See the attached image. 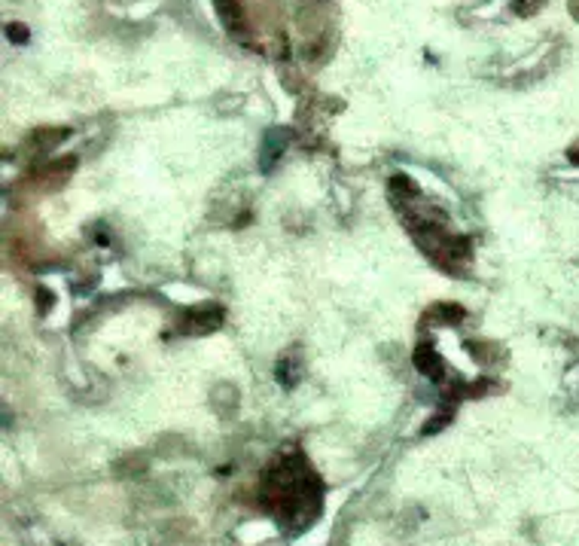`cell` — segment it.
Masks as SVG:
<instances>
[{
	"mask_svg": "<svg viewBox=\"0 0 579 546\" xmlns=\"http://www.w3.org/2000/svg\"><path fill=\"white\" fill-rule=\"evenodd\" d=\"M6 34H12V37H16L19 43L25 40V28H22V25H12V28H6Z\"/></svg>",
	"mask_w": 579,
	"mask_h": 546,
	"instance_id": "277c9868",
	"label": "cell"
},
{
	"mask_svg": "<svg viewBox=\"0 0 579 546\" xmlns=\"http://www.w3.org/2000/svg\"><path fill=\"white\" fill-rule=\"evenodd\" d=\"M220 320H223V311L220 309H193V311H186V318H183V330L186 333H208V330H214V327H220Z\"/></svg>",
	"mask_w": 579,
	"mask_h": 546,
	"instance_id": "6da1fadb",
	"label": "cell"
},
{
	"mask_svg": "<svg viewBox=\"0 0 579 546\" xmlns=\"http://www.w3.org/2000/svg\"><path fill=\"white\" fill-rule=\"evenodd\" d=\"M415 366H418L421 372H427L430 379H442V357L430 345H421L418 351H415Z\"/></svg>",
	"mask_w": 579,
	"mask_h": 546,
	"instance_id": "7a4b0ae2",
	"label": "cell"
},
{
	"mask_svg": "<svg viewBox=\"0 0 579 546\" xmlns=\"http://www.w3.org/2000/svg\"><path fill=\"white\" fill-rule=\"evenodd\" d=\"M448 418H452V415H445V412H442V415H436V418H433V425H427V427H424V434H436V431H439V427H445V425H448Z\"/></svg>",
	"mask_w": 579,
	"mask_h": 546,
	"instance_id": "3957f363",
	"label": "cell"
}]
</instances>
